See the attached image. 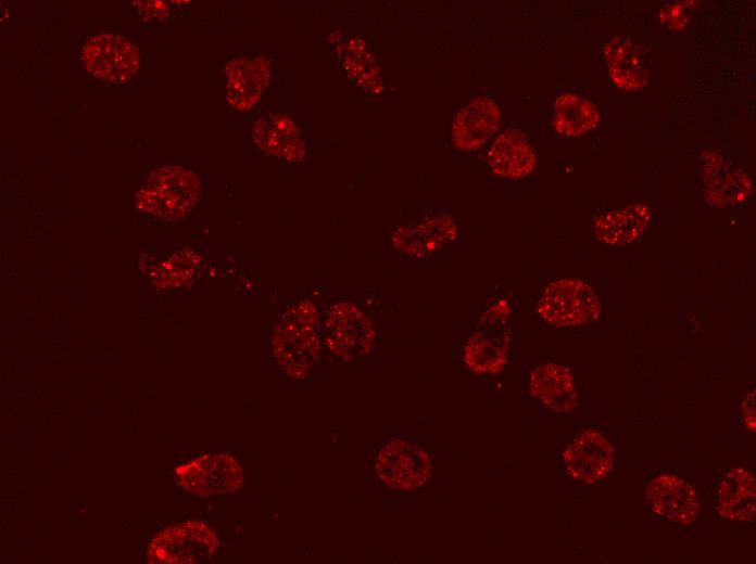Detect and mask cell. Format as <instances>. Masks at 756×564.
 <instances>
[{
	"label": "cell",
	"mask_w": 756,
	"mask_h": 564,
	"mask_svg": "<svg viewBox=\"0 0 756 564\" xmlns=\"http://www.w3.org/2000/svg\"><path fill=\"white\" fill-rule=\"evenodd\" d=\"M501 112L496 102L488 97H477L456 114L452 127V141L456 149L474 151L483 145L496 131Z\"/></svg>",
	"instance_id": "obj_13"
},
{
	"label": "cell",
	"mask_w": 756,
	"mask_h": 564,
	"mask_svg": "<svg viewBox=\"0 0 756 564\" xmlns=\"http://www.w3.org/2000/svg\"><path fill=\"white\" fill-rule=\"evenodd\" d=\"M646 500L658 516L680 525L694 522L700 502L693 486L672 474H659L646 488Z\"/></svg>",
	"instance_id": "obj_12"
},
{
	"label": "cell",
	"mask_w": 756,
	"mask_h": 564,
	"mask_svg": "<svg viewBox=\"0 0 756 564\" xmlns=\"http://www.w3.org/2000/svg\"><path fill=\"white\" fill-rule=\"evenodd\" d=\"M508 306L494 303L482 316L478 328L463 347V361L474 373H497L506 363Z\"/></svg>",
	"instance_id": "obj_5"
},
{
	"label": "cell",
	"mask_w": 756,
	"mask_h": 564,
	"mask_svg": "<svg viewBox=\"0 0 756 564\" xmlns=\"http://www.w3.org/2000/svg\"><path fill=\"white\" fill-rule=\"evenodd\" d=\"M178 485L200 496L228 493L241 487L242 469L228 454H204L176 469Z\"/></svg>",
	"instance_id": "obj_11"
},
{
	"label": "cell",
	"mask_w": 756,
	"mask_h": 564,
	"mask_svg": "<svg viewBox=\"0 0 756 564\" xmlns=\"http://www.w3.org/2000/svg\"><path fill=\"white\" fill-rule=\"evenodd\" d=\"M488 163L495 176L516 180L534 170L537 156L526 134L518 128L508 127L490 145Z\"/></svg>",
	"instance_id": "obj_14"
},
{
	"label": "cell",
	"mask_w": 756,
	"mask_h": 564,
	"mask_svg": "<svg viewBox=\"0 0 756 564\" xmlns=\"http://www.w3.org/2000/svg\"><path fill=\"white\" fill-rule=\"evenodd\" d=\"M453 216L440 211L401 226L392 235L395 249L415 259H427L449 248L458 238Z\"/></svg>",
	"instance_id": "obj_8"
},
{
	"label": "cell",
	"mask_w": 756,
	"mask_h": 564,
	"mask_svg": "<svg viewBox=\"0 0 756 564\" xmlns=\"http://www.w3.org/2000/svg\"><path fill=\"white\" fill-rule=\"evenodd\" d=\"M528 387L530 395L554 413H569L578 405L572 374L563 364H539L530 373Z\"/></svg>",
	"instance_id": "obj_15"
},
{
	"label": "cell",
	"mask_w": 756,
	"mask_h": 564,
	"mask_svg": "<svg viewBox=\"0 0 756 564\" xmlns=\"http://www.w3.org/2000/svg\"><path fill=\"white\" fill-rule=\"evenodd\" d=\"M218 540L203 522L189 521L160 531L148 547L150 563H198L216 553Z\"/></svg>",
	"instance_id": "obj_7"
},
{
	"label": "cell",
	"mask_w": 756,
	"mask_h": 564,
	"mask_svg": "<svg viewBox=\"0 0 756 564\" xmlns=\"http://www.w3.org/2000/svg\"><path fill=\"white\" fill-rule=\"evenodd\" d=\"M651 216V209L639 203L609 210L594 219L593 233L606 244H627L641 236Z\"/></svg>",
	"instance_id": "obj_18"
},
{
	"label": "cell",
	"mask_w": 756,
	"mask_h": 564,
	"mask_svg": "<svg viewBox=\"0 0 756 564\" xmlns=\"http://www.w3.org/2000/svg\"><path fill=\"white\" fill-rule=\"evenodd\" d=\"M322 344L345 362L367 358L374 350L377 331L370 315L355 302L339 299L322 311Z\"/></svg>",
	"instance_id": "obj_2"
},
{
	"label": "cell",
	"mask_w": 756,
	"mask_h": 564,
	"mask_svg": "<svg viewBox=\"0 0 756 564\" xmlns=\"http://www.w3.org/2000/svg\"><path fill=\"white\" fill-rule=\"evenodd\" d=\"M742 415L745 422V425L749 431H755V401H754V393L749 394L743 405H742Z\"/></svg>",
	"instance_id": "obj_21"
},
{
	"label": "cell",
	"mask_w": 756,
	"mask_h": 564,
	"mask_svg": "<svg viewBox=\"0 0 756 564\" xmlns=\"http://www.w3.org/2000/svg\"><path fill=\"white\" fill-rule=\"evenodd\" d=\"M537 310L552 325L577 326L598 316L600 303L589 284L577 279H560L544 290Z\"/></svg>",
	"instance_id": "obj_6"
},
{
	"label": "cell",
	"mask_w": 756,
	"mask_h": 564,
	"mask_svg": "<svg viewBox=\"0 0 756 564\" xmlns=\"http://www.w3.org/2000/svg\"><path fill=\"white\" fill-rule=\"evenodd\" d=\"M560 463L575 482L592 484L607 476L614 463V449L597 430L587 428L575 435L564 447Z\"/></svg>",
	"instance_id": "obj_10"
},
{
	"label": "cell",
	"mask_w": 756,
	"mask_h": 564,
	"mask_svg": "<svg viewBox=\"0 0 756 564\" xmlns=\"http://www.w3.org/2000/svg\"><path fill=\"white\" fill-rule=\"evenodd\" d=\"M375 472L388 487L414 491L429 480L432 460L429 452L415 440L394 437L379 448L375 458Z\"/></svg>",
	"instance_id": "obj_4"
},
{
	"label": "cell",
	"mask_w": 756,
	"mask_h": 564,
	"mask_svg": "<svg viewBox=\"0 0 756 564\" xmlns=\"http://www.w3.org/2000/svg\"><path fill=\"white\" fill-rule=\"evenodd\" d=\"M601 120L597 106L588 98L564 92L554 102L553 127L564 137H579L595 129Z\"/></svg>",
	"instance_id": "obj_19"
},
{
	"label": "cell",
	"mask_w": 756,
	"mask_h": 564,
	"mask_svg": "<svg viewBox=\"0 0 756 564\" xmlns=\"http://www.w3.org/2000/svg\"><path fill=\"white\" fill-rule=\"evenodd\" d=\"M756 484L743 467L730 470L718 486L716 510L729 520L752 521L755 516Z\"/></svg>",
	"instance_id": "obj_17"
},
{
	"label": "cell",
	"mask_w": 756,
	"mask_h": 564,
	"mask_svg": "<svg viewBox=\"0 0 756 564\" xmlns=\"http://www.w3.org/2000/svg\"><path fill=\"white\" fill-rule=\"evenodd\" d=\"M604 57L613 82L620 89L637 91L648 82L643 54L631 39L615 36L604 48Z\"/></svg>",
	"instance_id": "obj_16"
},
{
	"label": "cell",
	"mask_w": 756,
	"mask_h": 564,
	"mask_svg": "<svg viewBox=\"0 0 756 564\" xmlns=\"http://www.w3.org/2000/svg\"><path fill=\"white\" fill-rule=\"evenodd\" d=\"M228 99L238 108L251 106L263 88V66L257 61L238 59L228 65Z\"/></svg>",
	"instance_id": "obj_20"
},
{
	"label": "cell",
	"mask_w": 756,
	"mask_h": 564,
	"mask_svg": "<svg viewBox=\"0 0 756 564\" xmlns=\"http://www.w3.org/2000/svg\"><path fill=\"white\" fill-rule=\"evenodd\" d=\"M81 59L90 74L109 82L128 80L140 63L137 47L125 37L114 34H100L88 39L83 48Z\"/></svg>",
	"instance_id": "obj_9"
},
{
	"label": "cell",
	"mask_w": 756,
	"mask_h": 564,
	"mask_svg": "<svg viewBox=\"0 0 756 564\" xmlns=\"http://www.w3.org/2000/svg\"><path fill=\"white\" fill-rule=\"evenodd\" d=\"M199 194L200 183L194 172L168 166L151 174L148 185L138 193V204L154 215L177 220L192 210Z\"/></svg>",
	"instance_id": "obj_3"
},
{
	"label": "cell",
	"mask_w": 756,
	"mask_h": 564,
	"mask_svg": "<svg viewBox=\"0 0 756 564\" xmlns=\"http://www.w3.org/2000/svg\"><path fill=\"white\" fill-rule=\"evenodd\" d=\"M322 312L308 298L288 306L278 317L270 337L276 363L293 379L307 376L323 347Z\"/></svg>",
	"instance_id": "obj_1"
}]
</instances>
